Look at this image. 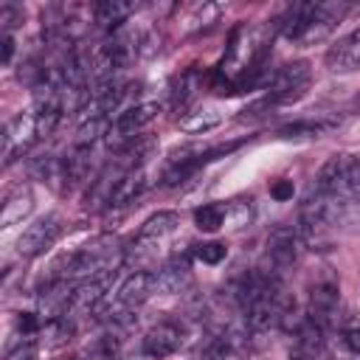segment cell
<instances>
[{"instance_id":"cell-29","label":"cell","mask_w":360,"mask_h":360,"mask_svg":"<svg viewBox=\"0 0 360 360\" xmlns=\"http://www.w3.org/2000/svg\"><path fill=\"white\" fill-rule=\"evenodd\" d=\"M6 360H37V352H34L31 343H20L17 349H11V352L6 354Z\"/></svg>"},{"instance_id":"cell-16","label":"cell","mask_w":360,"mask_h":360,"mask_svg":"<svg viewBox=\"0 0 360 360\" xmlns=\"http://www.w3.org/2000/svg\"><path fill=\"white\" fill-rule=\"evenodd\" d=\"M143 188H146V169H143V166L127 169V172L118 177L112 194H110V208H115V205H129Z\"/></svg>"},{"instance_id":"cell-11","label":"cell","mask_w":360,"mask_h":360,"mask_svg":"<svg viewBox=\"0 0 360 360\" xmlns=\"http://www.w3.org/2000/svg\"><path fill=\"white\" fill-rule=\"evenodd\" d=\"M326 68L332 73H352V70L360 68V28H354L346 37H340L326 51Z\"/></svg>"},{"instance_id":"cell-21","label":"cell","mask_w":360,"mask_h":360,"mask_svg":"<svg viewBox=\"0 0 360 360\" xmlns=\"http://www.w3.org/2000/svg\"><path fill=\"white\" fill-rule=\"evenodd\" d=\"M225 208L219 205V202H205V205H200L197 211H194V222H197V228L200 231H205V233H214V231H219L222 225H225Z\"/></svg>"},{"instance_id":"cell-9","label":"cell","mask_w":360,"mask_h":360,"mask_svg":"<svg viewBox=\"0 0 360 360\" xmlns=\"http://www.w3.org/2000/svg\"><path fill=\"white\" fill-rule=\"evenodd\" d=\"M354 158L349 155H332L321 172H318V191L332 194L338 200H349V174H352Z\"/></svg>"},{"instance_id":"cell-23","label":"cell","mask_w":360,"mask_h":360,"mask_svg":"<svg viewBox=\"0 0 360 360\" xmlns=\"http://www.w3.org/2000/svg\"><path fill=\"white\" fill-rule=\"evenodd\" d=\"M194 256L202 262V264H219L225 256H228V248L219 245V242H202L194 248Z\"/></svg>"},{"instance_id":"cell-13","label":"cell","mask_w":360,"mask_h":360,"mask_svg":"<svg viewBox=\"0 0 360 360\" xmlns=\"http://www.w3.org/2000/svg\"><path fill=\"white\" fill-rule=\"evenodd\" d=\"M312 20H315V3H295L281 17V34L292 42H304L307 31L312 28Z\"/></svg>"},{"instance_id":"cell-2","label":"cell","mask_w":360,"mask_h":360,"mask_svg":"<svg viewBox=\"0 0 360 360\" xmlns=\"http://www.w3.org/2000/svg\"><path fill=\"white\" fill-rule=\"evenodd\" d=\"M177 228H180V214H177V211H158V214H152V217L141 225V231H138V236L132 239V245L124 248V259H127V262H135V264L152 262L155 253L160 250V245H163Z\"/></svg>"},{"instance_id":"cell-27","label":"cell","mask_w":360,"mask_h":360,"mask_svg":"<svg viewBox=\"0 0 360 360\" xmlns=\"http://www.w3.org/2000/svg\"><path fill=\"white\" fill-rule=\"evenodd\" d=\"M270 194L278 200V202H284V200H292V180H276L273 186H270Z\"/></svg>"},{"instance_id":"cell-20","label":"cell","mask_w":360,"mask_h":360,"mask_svg":"<svg viewBox=\"0 0 360 360\" xmlns=\"http://www.w3.org/2000/svg\"><path fill=\"white\" fill-rule=\"evenodd\" d=\"M219 121H222V112H219L217 107H202V110L188 112V115L180 121V127H183L186 132H208V129H214Z\"/></svg>"},{"instance_id":"cell-1","label":"cell","mask_w":360,"mask_h":360,"mask_svg":"<svg viewBox=\"0 0 360 360\" xmlns=\"http://www.w3.org/2000/svg\"><path fill=\"white\" fill-rule=\"evenodd\" d=\"M307 84H309V65H307L304 59L281 65V68L270 70V76L264 79L267 96H264L259 104H253L250 112H256V110H270V107H276V104L295 101V98L304 96Z\"/></svg>"},{"instance_id":"cell-24","label":"cell","mask_w":360,"mask_h":360,"mask_svg":"<svg viewBox=\"0 0 360 360\" xmlns=\"http://www.w3.org/2000/svg\"><path fill=\"white\" fill-rule=\"evenodd\" d=\"M22 17H25V11H22L20 3H3L0 6V28H3V34H11V28H17L22 22Z\"/></svg>"},{"instance_id":"cell-31","label":"cell","mask_w":360,"mask_h":360,"mask_svg":"<svg viewBox=\"0 0 360 360\" xmlns=\"http://www.w3.org/2000/svg\"><path fill=\"white\" fill-rule=\"evenodd\" d=\"M354 104H360V96H357V98H354Z\"/></svg>"},{"instance_id":"cell-8","label":"cell","mask_w":360,"mask_h":360,"mask_svg":"<svg viewBox=\"0 0 360 360\" xmlns=\"http://www.w3.org/2000/svg\"><path fill=\"white\" fill-rule=\"evenodd\" d=\"M340 208H343V200L332 197V194H323V191H315L304 200L301 211H298V219H301V231L312 233V231H321V228H329L332 222H338L340 217Z\"/></svg>"},{"instance_id":"cell-26","label":"cell","mask_w":360,"mask_h":360,"mask_svg":"<svg viewBox=\"0 0 360 360\" xmlns=\"http://www.w3.org/2000/svg\"><path fill=\"white\" fill-rule=\"evenodd\" d=\"M17 332L22 338H34L37 332H42V321L34 315V312H20L17 315Z\"/></svg>"},{"instance_id":"cell-15","label":"cell","mask_w":360,"mask_h":360,"mask_svg":"<svg viewBox=\"0 0 360 360\" xmlns=\"http://www.w3.org/2000/svg\"><path fill=\"white\" fill-rule=\"evenodd\" d=\"M31 211H34V194H31V188H28V186H17V188L3 200L0 228H11V225L22 222Z\"/></svg>"},{"instance_id":"cell-30","label":"cell","mask_w":360,"mask_h":360,"mask_svg":"<svg viewBox=\"0 0 360 360\" xmlns=\"http://www.w3.org/2000/svg\"><path fill=\"white\" fill-rule=\"evenodd\" d=\"M0 45H3L0 62H3V65H8V62H11V53H14V39H11V34H3V37H0Z\"/></svg>"},{"instance_id":"cell-14","label":"cell","mask_w":360,"mask_h":360,"mask_svg":"<svg viewBox=\"0 0 360 360\" xmlns=\"http://www.w3.org/2000/svg\"><path fill=\"white\" fill-rule=\"evenodd\" d=\"M90 160H93V146H79L73 143L70 152L62 158V169H65V188L70 191L73 186L84 183L90 174Z\"/></svg>"},{"instance_id":"cell-6","label":"cell","mask_w":360,"mask_h":360,"mask_svg":"<svg viewBox=\"0 0 360 360\" xmlns=\"http://www.w3.org/2000/svg\"><path fill=\"white\" fill-rule=\"evenodd\" d=\"M59 233H62V219H59V214H45V217H39L37 222H31V225L20 233V239H17V253H20L22 259H34V256L45 253V250L59 239Z\"/></svg>"},{"instance_id":"cell-12","label":"cell","mask_w":360,"mask_h":360,"mask_svg":"<svg viewBox=\"0 0 360 360\" xmlns=\"http://www.w3.org/2000/svg\"><path fill=\"white\" fill-rule=\"evenodd\" d=\"M155 287L158 292L163 295H180L183 290L191 287V267H188V259L177 256L172 259L169 264H163L158 273H155Z\"/></svg>"},{"instance_id":"cell-18","label":"cell","mask_w":360,"mask_h":360,"mask_svg":"<svg viewBox=\"0 0 360 360\" xmlns=\"http://www.w3.org/2000/svg\"><path fill=\"white\" fill-rule=\"evenodd\" d=\"M121 357V340L115 335H101L90 346H84L73 360H118Z\"/></svg>"},{"instance_id":"cell-4","label":"cell","mask_w":360,"mask_h":360,"mask_svg":"<svg viewBox=\"0 0 360 360\" xmlns=\"http://www.w3.org/2000/svg\"><path fill=\"white\" fill-rule=\"evenodd\" d=\"M304 256V239H301V231L292 228V225H278L270 231L267 236V262L273 267V273H284V270H292Z\"/></svg>"},{"instance_id":"cell-10","label":"cell","mask_w":360,"mask_h":360,"mask_svg":"<svg viewBox=\"0 0 360 360\" xmlns=\"http://www.w3.org/2000/svg\"><path fill=\"white\" fill-rule=\"evenodd\" d=\"M340 307V290L332 281H321L309 290V307H307V318H312L315 323L326 326Z\"/></svg>"},{"instance_id":"cell-28","label":"cell","mask_w":360,"mask_h":360,"mask_svg":"<svg viewBox=\"0 0 360 360\" xmlns=\"http://www.w3.org/2000/svg\"><path fill=\"white\" fill-rule=\"evenodd\" d=\"M340 338H343V346H346L352 354H360V326H352V329H346Z\"/></svg>"},{"instance_id":"cell-22","label":"cell","mask_w":360,"mask_h":360,"mask_svg":"<svg viewBox=\"0 0 360 360\" xmlns=\"http://www.w3.org/2000/svg\"><path fill=\"white\" fill-rule=\"evenodd\" d=\"M329 124H321V121H298V124H287L278 129V138H318Z\"/></svg>"},{"instance_id":"cell-19","label":"cell","mask_w":360,"mask_h":360,"mask_svg":"<svg viewBox=\"0 0 360 360\" xmlns=\"http://www.w3.org/2000/svg\"><path fill=\"white\" fill-rule=\"evenodd\" d=\"M197 90H200V76L194 70H186L172 87V110H186L197 98Z\"/></svg>"},{"instance_id":"cell-7","label":"cell","mask_w":360,"mask_h":360,"mask_svg":"<svg viewBox=\"0 0 360 360\" xmlns=\"http://www.w3.org/2000/svg\"><path fill=\"white\" fill-rule=\"evenodd\" d=\"M186 343V326L180 321H160L141 338V352L152 360H163L180 352Z\"/></svg>"},{"instance_id":"cell-17","label":"cell","mask_w":360,"mask_h":360,"mask_svg":"<svg viewBox=\"0 0 360 360\" xmlns=\"http://www.w3.org/2000/svg\"><path fill=\"white\" fill-rule=\"evenodd\" d=\"M132 11H135L132 3H124V0H104V3H96V6H93V20H96L98 28L112 31V28H118L121 22H127Z\"/></svg>"},{"instance_id":"cell-32","label":"cell","mask_w":360,"mask_h":360,"mask_svg":"<svg viewBox=\"0 0 360 360\" xmlns=\"http://www.w3.org/2000/svg\"><path fill=\"white\" fill-rule=\"evenodd\" d=\"M354 357H357V360H360V354H354Z\"/></svg>"},{"instance_id":"cell-3","label":"cell","mask_w":360,"mask_h":360,"mask_svg":"<svg viewBox=\"0 0 360 360\" xmlns=\"http://www.w3.org/2000/svg\"><path fill=\"white\" fill-rule=\"evenodd\" d=\"M158 112H160V107L155 104V101H141V104H132V107H127V110H121L115 118H112V124H110V129H107V146L110 149H127L129 143H135L138 141V135L158 118Z\"/></svg>"},{"instance_id":"cell-5","label":"cell","mask_w":360,"mask_h":360,"mask_svg":"<svg viewBox=\"0 0 360 360\" xmlns=\"http://www.w3.org/2000/svg\"><path fill=\"white\" fill-rule=\"evenodd\" d=\"M39 138V124H37V112H20L14 115L6 129H3V163H14L22 152H28V146Z\"/></svg>"},{"instance_id":"cell-25","label":"cell","mask_w":360,"mask_h":360,"mask_svg":"<svg viewBox=\"0 0 360 360\" xmlns=\"http://www.w3.org/2000/svg\"><path fill=\"white\" fill-rule=\"evenodd\" d=\"M290 360H329L323 343H295L290 349Z\"/></svg>"}]
</instances>
